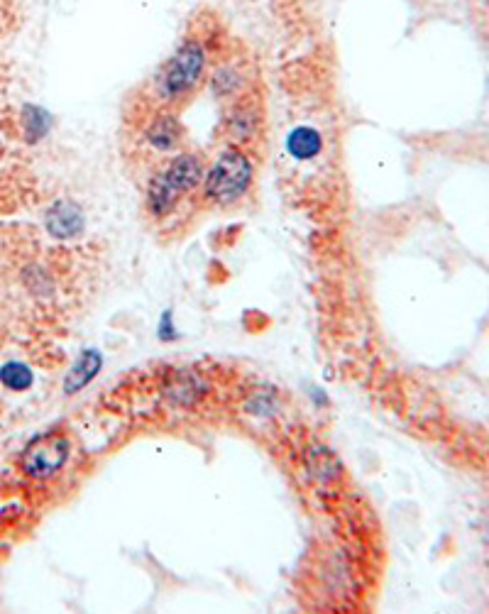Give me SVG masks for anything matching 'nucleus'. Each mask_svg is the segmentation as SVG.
<instances>
[{"instance_id": "f03ea898", "label": "nucleus", "mask_w": 489, "mask_h": 614, "mask_svg": "<svg viewBox=\"0 0 489 614\" xmlns=\"http://www.w3.org/2000/svg\"><path fill=\"white\" fill-rule=\"evenodd\" d=\"M333 118L326 111L294 115L279 137V164L287 179L321 182L331 177L335 164Z\"/></svg>"}, {"instance_id": "4468645a", "label": "nucleus", "mask_w": 489, "mask_h": 614, "mask_svg": "<svg viewBox=\"0 0 489 614\" xmlns=\"http://www.w3.org/2000/svg\"><path fill=\"white\" fill-rule=\"evenodd\" d=\"M0 155H3V137H0Z\"/></svg>"}, {"instance_id": "f257e3e1", "label": "nucleus", "mask_w": 489, "mask_h": 614, "mask_svg": "<svg viewBox=\"0 0 489 614\" xmlns=\"http://www.w3.org/2000/svg\"><path fill=\"white\" fill-rule=\"evenodd\" d=\"M223 40L225 37H218L211 25L201 30L194 27L147 81L142 103L167 108V111H179L181 106H186L208 84L213 54L223 45Z\"/></svg>"}, {"instance_id": "1a4fd4ad", "label": "nucleus", "mask_w": 489, "mask_h": 614, "mask_svg": "<svg viewBox=\"0 0 489 614\" xmlns=\"http://www.w3.org/2000/svg\"><path fill=\"white\" fill-rule=\"evenodd\" d=\"M45 228L54 240H76L84 235L86 216L84 208L74 199H59L47 208Z\"/></svg>"}, {"instance_id": "ddd939ff", "label": "nucleus", "mask_w": 489, "mask_h": 614, "mask_svg": "<svg viewBox=\"0 0 489 614\" xmlns=\"http://www.w3.org/2000/svg\"><path fill=\"white\" fill-rule=\"evenodd\" d=\"M10 23H13V5L10 0H0V35L8 30Z\"/></svg>"}, {"instance_id": "9b49d317", "label": "nucleus", "mask_w": 489, "mask_h": 614, "mask_svg": "<svg viewBox=\"0 0 489 614\" xmlns=\"http://www.w3.org/2000/svg\"><path fill=\"white\" fill-rule=\"evenodd\" d=\"M49 128H52V118H49L47 111H42L40 106H30V103L23 106V111H20V130H23L25 142L35 145L42 137H47Z\"/></svg>"}, {"instance_id": "0eeeda50", "label": "nucleus", "mask_w": 489, "mask_h": 614, "mask_svg": "<svg viewBox=\"0 0 489 614\" xmlns=\"http://www.w3.org/2000/svg\"><path fill=\"white\" fill-rule=\"evenodd\" d=\"M267 133V108L262 101L260 89L250 91L247 96L225 106L221 120V140L223 145L240 147L252 152Z\"/></svg>"}, {"instance_id": "9d476101", "label": "nucleus", "mask_w": 489, "mask_h": 614, "mask_svg": "<svg viewBox=\"0 0 489 614\" xmlns=\"http://www.w3.org/2000/svg\"><path fill=\"white\" fill-rule=\"evenodd\" d=\"M103 367V355L98 353V350H84L81 353V358L76 360V365L71 367L67 382H64V392L76 394L81 392V389H86L91 385L93 380H96V375L101 372Z\"/></svg>"}, {"instance_id": "20e7f679", "label": "nucleus", "mask_w": 489, "mask_h": 614, "mask_svg": "<svg viewBox=\"0 0 489 614\" xmlns=\"http://www.w3.org/2000/svg\"><path fill=\"white\" fill-rule=\"evenodd\" d=\"M255 182L257 169L252 152L225 145L216 160L206 167V177L194 206L208 211H233L250 199Z\"/></svg>"}, {"instance_id": "7ed1b4c3", "label": "nucleus", "mask_w": 489, "mask_h": 614, "mask_svg": "<svg viewBox=\"0 0 489 614\" xmlns=\"http://www.w3.org/2000/svg\"><path fill=\"white\" fill-rule=\"evenodd\" d=\"M206 160L199 152L181 150L155 167L145 184V211L155 223H167L179 213V208L189 201L194 204L203 177H206Z\"/></svg>"}, {"instance_id": "6e6552de", "label": "nucleus", "mask_w": 489, "mask_h": 614, "mask_svg": "<svg viewBox=\"0 0 489 614\" xmlns=\"http://www.w3.org/2000/svg\"><path fill=\"white\" fill-rule=\"evenodd\" d=\"M71 453L69 438L59 433L35 438L23 453V468L30 478H52L67 465Z\"/></svg>"}, {"instance_id": "423d86ee", "label": "nucleus", "mask_w": 489, "mask_h": 614, "mask_svg": "<svg viewBox=\"0 0 489 614\" xmlns=\"http://www.w3.org/2000/svg\"><path fill=\"white\" fill-rule=\"evenodd\" d=\"M206 86L211 89L213 98L223 106L260 89V74H257V64L252 54L243 45L228 42V37H225L223 45L213 54Z\"/></svg>"}, {"instance_id": "39448f33", "label": "nucleus", "mask_w": 489, "mask_h": 614, "mask_svg": "<svg viewBox=\"0 0 489 614\" xmlns=\"http://www.w3.org/2000/svg\"><path fill=\"white\" fill-rule=\"evenodd\" d=\"M133 118L137 120H130V128H135L130 142H133V150L142 160L152 162V169L167 162L169 157L179 155L181 150H186V130L177 111H167V108H155L137 101Z\"/></svg>"}, {"instance_id": "f8f14e48", "label": "nucleus", "mask_w": 489, "mask_h": 614, "mask_svg": "<svg viewBox=\"0 0 489 614\" xmlns=\"http://www.w3.org/2000/svg\"><path fill=\"white\" fill-rule=\"evenodd\" d=\"M0 382L10 389V392H25L32 385V370L23 363H8L0 370Z\"/></svg>"}]
</instances>
